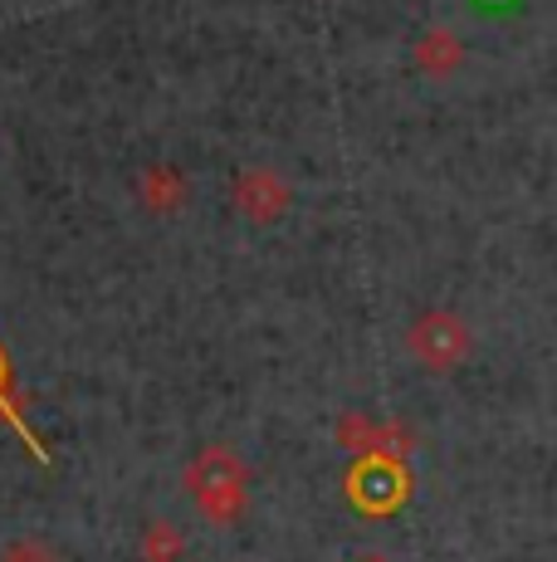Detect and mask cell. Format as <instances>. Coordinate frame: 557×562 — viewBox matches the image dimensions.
I'll return each mask as SVG.
<instances>
[{
	"label": "cell",
	"instance_id": "6da1fadb",
	"mask_svg": "<svg viewBox=\"0 0 557 562\" xmlns=\"http://www.w3.org/2000/svg\"><path fill=\"white\" fill-rule=\"evenodd\" d=\"M186 490L201 504V514L216 528L235 524L245 514V464L225 446H206L186 470Z\"/></svg>",
	"mask_w": 557,
	"mask_h": 562
},
{
	"label": "cell",
	"instance_id": "7a4b0ae2",
	"mask_svg": "<svg viewBox=\"0 0 557 562\" xmlns=\"http://www.w3.org/2000/svg\"><path fill=\"white\" fill-rule=\"evenodd\" d=\"M342 494H348V504L357 514L387 518V514H396L406 499H411V470H406V460L382 456V450H367V456L352 460L348 480H342Z\"/></svg>",
	"mask_w": 557,
	"mask_h": 562
},
{
	"label": "cell",
	"instance_id": "3957f363",
	"mask_svg": "<svg viewBox=\"0 0 557 562\" xmlns=\"http://www.w3.org/2000/svg\"><path fill=\"white\" fill-rule=\"evenodd\" d=\"M406 352L425 367V372H455L459 362L475 352V333L455 308H425L406 328Z\"/></svg>",
	"mask_w": 557,
	"mask_h": 562
},
{
	"label": "cell",
	"instance_id": "277c9868",
	"mask_svg": "<svg viewBox=\"0 0 557 562\" xmlns=\"http://www.w3.org/2000/svg\"><path fill=\"white\" fill-rule=\"evenodd\" d=\"M235 205H240V215H250L254 225H274V221H284V211L294 205V191L284 187L278 171L250 167L235 177Z\"/></svg>",
	"mask_w": 557,
	"mask_h": 562
},
{
	"label": "cell",
	"instance_id": "5b68a950",
	"mask_svg": "<svg viewBox=\"0 0 557 562\" xmlns=\"http://www.w3.org/2000/svg\"><path fill=\"white\" fill-rule=\"evenodd\" d=\"M411 59H416V69L425 74V79H455L459 69H465V40L455 35V30H445V25H435V30H425L421 40H416V49H411Z\"/></svg>",
	"mask_w": 557,
	"mask_h": 562
},
{
	"label": "cell",
	"instance_id": "8992f818",
	"mask_svg": "<svg viewBox=\"0 0 557 562\" xmlns=\"http://www.w3.org/2000/svg\"><path fill=\"white\" fill-rule=\"evenodd\" d=\"M0 420H5L10 430H15V440L35 456V464H49V450L45 440L35 436V426L25 420V402H20V386H15V367H10V352L5 342H0Z\"/></svg>",
	"mask_w": 557,
	"mask_h": 562
},
{
	"label": "cell",
	"instance_id": "52a82bcc",
	"mask_svg": "<svg viewBox=\"0 0 557 562\" xmlns=\"http://www.w3.org/2000/svg\"><path fill=\"white\" fill-rule=\"evenodd\" d=\"M137 196H143L147 211L171 215L181 201H186V177H181L177 167H152L143 181H137Z\"/></svg>",
	"mask_w": 557,
	"mask_h": 562
},
{
	"label": "cell",
	"instance_id": "ba28073f",
	"mask_svg": "<svg viewBox=\"0 0 557 562\" xmlns=\"http://www.w3.org/2000/svg\"><path fill=\"white\" fill-rule=\"evenodd\" d=\"M377 430H382V420H367V416H357V411H352V416L338 420V446L367 456V450H377Z\"/></svg>",
	"mask_w": 557,
	"mask_h": 562
},
{
	"label": "cell",
	"instance_id": "9c48e42d",
	"mask_svg": "<svg viewBox=\"0 0 557 562\" xmlns=\"http://www.w3.org/2000/svg\"><path fill=\"white\" fill-rule=\"evenodd\" d=\"M181 558V533L171 524H152L143 533V562H177Z\"/></svg>",
	"mask_w": 557,
	"mask_h": 562
},
{
	"label": "cell",
	"instance_id": "30bf717a",
	"mask_svg": "<svg viewBox=\"0 0 557 562\" xmlns=\"http://www.w3.org/2000/svg\"><path fill=\"white\" fill-rule=\"evenodd\" d=\"M0 562H59V558H55V548H49V543L20 538V543H10L5 553H0Z\"/></svg>",
	"mask_w": 557,
	"mask_h": 562
},
{
	"label": "cell",
	"instance_id": "8fae6325",
	"mask_svg": "<svg viewBox=\"0 0 557 562\" xmlns=\"http://www.w3.org/2000/svg\"><path fill=\"white\" fill-rule=\"evenodd\" d=\"M357 562H391V558H387V553H362Z\"/></svg>",
	"mask_w": 557,
	"mask_h": 562
}]
</instances>
